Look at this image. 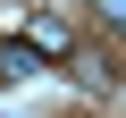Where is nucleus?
<instances>
[{
  "label": "nucleus",
  "mask_w": 126,
  "mask_h": 118,
  "mask_svg": "<svg viewBox=\"0 0 126 118\" xmlns=\"http://www.w3.org/2000/svg\"><path fill=\"white\" fill-rule=\"evenodd\" d=\"M25 42H34L42 59H76V25H67V17H34V25H25Z\"/></svg>",
  "instance_id": "1"
},
{
  "label": "nucleus",
  "mask_w": 126,
  "mask_h": 118,
  "mask_svg": "<svg viewBox=\"0 0 126 118\" xmlns=\"http://www.w3.org/2000/svg\"><path fill=\"white\" fill-rule=\"evenodd\" d=\"M34 68H42V51H34V42H17V34L0 42V76H9V84H25Z\"/></svg>",
  "instance_id": "2"
},
{
  "label": "nucleus",
  "mask_w": 126,
  "mask_h": 118,
  "mask_svg": "<svg viewBox=\"0 0 126 118\" xmlns=\"http://www.w3.org/2000/svg\"><path fill=\"white\" fill-rule=\"evenodd\" d=\"M93 9H101V25H118V34H126V0H93Z\"/></svg>",
  "instance_id": "3"
}]
</instances>
